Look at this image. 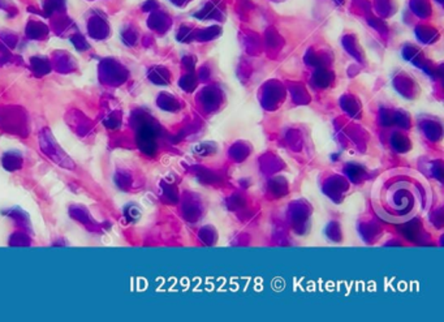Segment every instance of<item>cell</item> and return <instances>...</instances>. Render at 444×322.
<instances>
[{
  "mask_svg": "<svg viewBox=\"0 0 444 322\" xmlns=\"http://www.w3.org/2000/svg\"><path fill=\"white\" fill-rule=\"evenodd\" d=\"M3 162H4L6 169L8 170L20 169V166H21V158L15 154H7Z\"/></svg>",
  "mask_w": 444,
  "mask_h": 322,
  "instance_id": "6da1fadb",
  "label": "cell"
}]
</instances>
